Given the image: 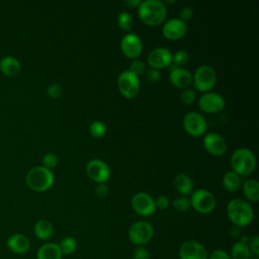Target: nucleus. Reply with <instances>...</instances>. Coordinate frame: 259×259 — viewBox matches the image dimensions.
I'll use <instances>...</instances> for the list:
<instances>
[{"instance_id": "obj_1", "label": "nucleus", "mask_w": 259, "mask_h": 259, "mask_svg": "<svg viewBox=\"0 0 259 259\" xmlns=\"http://www.w3.org/2000/svg\"><path fill=\"white\" fill-rule=\"evenodd\" d=\"M140 19L149 26L160 25L167 16L166 5L160 0L142 1L138 7Z\"/></svg>"}, {"instance_id": "obj_2", "label": "nucleus", "mask_w": 259, "mask_h": 259, "mask_svg": "<svg viewBox=\"0 0 259 259\" xmlns=\"http://www.w3.org/2000/svg\"><path fill=\"white\" fill-rule=\"evenodd\" d=\"M227 214L229 220L238 228L250 225L254 218L252 206L244 199L233 198L227 205Z\"/></svg>"}, {"instance_id": "obj_3", "label": "nucleus", "mask_w": 259, "mask_h": 259, "mask_svg": "<svg viewBox=\"0 0 259 259\" xmlns=\"http://www.w3.org/2000/svg\"><path fill=\"white\" fill-rule=\"evenodd\" d=\"M231 166L239 176H248L255 170L256 157L251 150L239 148L231 156Z\"/></svg>"}, {"instance_id": "obj_4", "label": "nucleus", "mask_w": 259, "mask_h": 259, "mask_svg": "<svg viewBox=\"0 0 259 259\" xmlns=\"http://www.w3.org/2000/svg\"><path fill=\"white\" fill-rule=\"evenodd\" d=\"M25 180L30 189L41 192L52 187L55 181V176L52 170L44 166H36L27 172Z\"/></svg>"}, {"instance_id": "obj_5", "label": "nucleus", "mask_w": 259, "mask_h": 259, "mask_svg": "<svg viewBox=\"0 0 259 259\" xmlns=\"http://www.w3.org/2000/svg\"><path fill=\"white\" fill-rule=\"evenodd\" d=\"M194 88L200 92H208L217 82V73L214 69L208 65L199 66L192 76Z\"/></svg>"}, {"instance_id": "obj_6", "label": "nucleus", "mask_w": 259, "mask_h": 259, "mask_svg": "<svg viewBox=\"0 0 259 259\" xmlns=\"http://www.w3.org/2000/svg\"><path fill=\"white\" fill-rule=\"evenodd\" d=\"M128 239L130 241L140 247L144 246L151 241L154 235L153 226L147 221L135 222L128 229Z\"/></svg>"}, {"instance_id": "obj_7", "label": "nucleus", "mask_w": 259, "mask_h": 259, "mask_svg": "<svg viewBox=\"0 0 259 259\" xmlns=\"http://www.w3.org/2000/svg\"><path fill=\"white\" fill-rule=\"evenodd\" d=\"M190 206L199 213L206 214L211 212L217 204L214 195L206 189H197L191 193L189 198Z\"/></svg>"}, {"instance_id": "obj_8", "label": "nucleus", "mask_w": 259, "mask_h": 259, "mask_svg": "<svg viewBox=\"0 0 259 259\" xmlns=\"http://www.w3.org/2000/svg\"><path fill=\"white\" fill-rule=\"evenodd\" d=\"M117 87L124 97L134 98L140 91V79L128 70H125L118 75Z\"/></svg>"}, {"instance_id": "obj_9", "label": "nucleus", "mask_w": 259, "mask_h": 259, "mask_svg": "<svg viewBox=\"0 0 259 259\" xmlns=\"http://www.w3.org/2000/svg\"><path fill=\"white\" fill-rule=\"evenodd\" d=\"M182 122L186 133L193 137L201 136L207 128V123L204 116L196 111H190L186 113Z\"/></svg>"}, {"instance_id": "obj_10", "label": "nucleus", "mask_w": 259, "mask_h": 259, "mask_svg": "<svg viewBox=\"0 0 259 259\" xmlns=\"http://www.w3.org/2000/svg\"><path fill=\"white\" fill-rule=\"evenodd\" d=\"M132 207L142 217H150L157 209L153 197L144 191L138 192L132 197Z\"/></svg>"}, {"instance_id": "obj_11", "label": "nucleus", "mask_w": 259, "mask_h": 259, "mask_svg": "<svg viewBox=\"0 0 259 259\" xmlns=\"http://www.w3.org/2000/svg\"><path fill=\"white\" fill-rule=\"evenodd\" d=\"M86 173L88 177L96 183H105L110 177V169L108 165L100 159H92L86 165Z\"/></svg>"}, {"instance_id": "obj_12", "label": "nucleus", "mask_w": 259, "mask_h": 259, "mask_svg": "<svg viewBox=\"0 0 259 259\" xmlns=\"http://www.w3.org/2000/svg\"><path fill=\"white\" fill-rule=\"evenodd\" d=\"M198 106L205 113H217L225 108L226 100L219 93L206 92L199 97Z\"/></svg>"}, {"instance_id": "obj_13", "label": "nucleus", "mask_w": 259, "mask_h": 259, "mask_svg": "<svg viewBox=\"0 0 259 259\" xmlns=\"http://www.w3.org/2000/svg\"><path fill=\"white\" fill-rule=\"evenodd\" d=\"M120 49L126 58L136 60L143 51L142 39L135 33H126L120 40Z\"/></svg>"}, {"instance_id": "obj_14", "label": "nucleus", "mask_w": 259, "mask_h": 259, "mask_svg": "<svg viewBox=\"0 0 259 259\" xmlns=\"http://www.w3.org/2000/svg\"><path fill=\"white\" fill-rule=\"evenodd\" d=\"M206 249L198 242L188 240L182 243L179 248L180 259H207Z\"/></svg>"}, {"instance_id": "obj_15", "label": "nucleus", "mask_w": 259, "mask_h": 259, "mask_svg": "<svg viewBox=\"0 0 259 259\" xmlns=\"http://www.w3.org/2000/svg\"><path fill=\"white\" fill-rule=\"evenodd\" d=\"M147 60L152 69H163L172 64V53L167 48H156L150 52Z\"/></svg>"}, {"instance_id": "obj_16", "label": "nucleus", "mask_w": 259, "mask_h": 259, "mask_svg": "<svg viewBox=\"0 0 259 259\" xmlns=\"http://www.w3.org/2000/svg\"><path fill=\"white\" fill-rule=\"evenodd\" d=\"M203 147L204 149L212 156L221 157L227 151V143L225 139L217 134V133H209L203 138Z\"/></svg>"}, {"instance_id": "obj_17", "label": "nucleus", "mask_w": 259, "mask_h": 259, "mask_svg": "<svg viewBox=\"0 0 259 259\" xmlns=\"http://www.w3.org/2000/svg\"><path fill=\"white\" fill-rule=\"evenodd\" d=\"M186 22L182 21L179 18H171L167 20L162 27L163 35L170 40H176L181 38L186 33Z\"/></svg>"}, {"instance_id": "obj_18", "label": "nucleus", "mask_w": 259, "mask_h": 259, "mask_svg": "<svg viewBox=\"0 0 259 259\" xmlns=\"http://www.w3.org/2000/svg\"><path fill=\"white\" fill-rule=\"evenodd\" d=\"M169 80L175 87L179 89H186L192 83V74L185 68L176 67L173 65L170 70Z\"/></svg>"}, {"instance_id": "obj_19", "label": "nucleus", "mask_w": 259, "mask_h": 259, "mask_svg": "<svg viewBox=\"0 0 259 259\" xmlns=\"http://www.w3.org/2000/svg\"><path fill=\"white\" fill-rule=\"evenodd\" d=\"M8 249L14 254H24L30 248V241L29 239L23 234H13L11 235L6 242Z\"/></svg>"}, {"instance_id": "obj_20", "label": "nucleus", "mask_w": 259, "mask_h": 259, "mask_svg": "<svg viewBox=\"0 0 259 259\" xmlns=\"http://www.w3.org/2000/svg\"><path fill=\"white\" fill-rule=\"evenodd\" d=\"M62 252L59 244L46 243L36 252V259H62Z\"/></svg>"}, {"instance_id": "obj_21", "label": "nucleus", "mask_w": 259, "mask_h": 259, "mask_svg": "<svg viewBox=\"0 0 259 259\" xmlns=\"http://www.w3.org/2000/svg\"><path fill=\"white\" fill-rule=\"evenodd\" d=\"M174 186L175 189L183 196H186L193 192L192 179L185 173H180L176 175V177L174 178Z\"/></svg>"}, {"instance_id": "obj_22", "label": "nucleus", "mask_w": 259, "mask_h": 259, "mask_svg": "<svg viewBox=\"0 0 259 259\" xmlns=\"http://www.w3.org/2000/svg\"><path fill=\"white\" fill-rule=\"evenodd\" d=\"M34 235L37 239L46 241L50 239L54 233L53 225L47 220H39L34 224L33 227Z\"/></svg>"}, {"instance_id": "obj_23", "label": "nucleus", "mask_w": 259, "mask_h": 259, "mask_svg": "<svg viewBox=\"0 0 259 259\" xmlns=\"http://www.w3.org/2000/svg\"><path fill=\"white\" fill-rule=\"evenodd\" d=\"M0 70L6 76H15L20 71V64L15 58L7 56L0 61Z\"/></svg>"}, {"instance_id": "obj_24", "label": "nucleus", "mask_w": 259, "mask_h": 259, "mask_svg": "<svg viewBox=\"0 0 259 259\" xmlns=\"http://www.w3.org/2000/svg\"><path fill=\"white\" fill-rule=\"evenodd\" d=\"M243 192L248 200L257 202L259 200V182L254 178L247 179L243 184Z\"/></svg>"}, {"instance_id": "obj_25", "label": "nucleus", "mask_w": 259, "mask_h": 259, "mask_svg": "<svg viewBox=\"0 0 259 259\" xmlns=\"http://www.w3.org/2000/svg\"><path fill=\"white\" fill-rule=\"evenodd\" d=\"M241 186V177L234 171H228L223 177V187L229 192L237 191Z\"/></svg>"}, {"instance_id": "obj_26", "label": "nucleus", "mask_w": 259, "mask_h": 259, "mask_svg": "<svg viewBox=\"0 0 259 259\" xmlns=\"http://www.w3.org/2000/svg\"><path fill=\"white\" fill-rule=\"evenodd\" d=\"M231 259H251V252L248 244L242 241L236 242L231 249Z\"/></svg>"}, {"instance_id": "obj_27", "label": "nucleus", "mask_w": 259, "mask_h": 259, "mask_svg": "<svg viewBox=\"0 0 259 259\" xmlns=\"http://www.w3.org/2000/svg\"><path fill=\"white\" fill-rule=\"evenodd\" d=\"M59 246L63 255H71L77 249V242L73 237H65Z\"/></svg>"}, {"instance_id": "obj_28", "label": "nucleus", "mask_w": 259, "mask_h": 259, "mask_svg": "<svg viewBox=\"0 0 259 259\" xmlns=\"http://www.w3.org/2000/svg\"><path fill=\"white\" fill-rule=\"evenodd\" d=\"M133 17L126 11H121L117 16V24L123 31H130L133 27Z\"/></svg>"}, {"instance_id": "obj_29", "label": "nucleus", "mask_w": 259, "mask_h": 259, "mask_svg": "<svg viewBox=\"0 0 259 259\" xmlns=\"http://www.w3.org/2000/svg\"><path fill=\"white\" fill-rule=\"evenodd\" d=\"M89 132L94 138H102L106 133V125L100 120H94L89 126Z\"/></svg>"}, {"instance_id": "obj_30", "label": "nucleus", "mask_w": 259, "mask_h": 259, "mask_svg": "<svg viewBox=\"0 0 259 259\" xmlns=\"http://www.w3.org/2000/svg\"><path fill=\"white\" fill-rule=\"evenodd\" d=\"M172 205H173L175 210H177L179 212H184V211L189 209V207H190V200H189L188 197L182 195V196L176 197L173 200Z\"/></svg>"}, {"instance_id": "obj_31", "label": "nucleus", "mask_w": 259, "mask_h": 259, "mask_svg": "<svg viewBox=\"0 0 259 259\" xmlns=\"http://www.w3.org/2000/svg\"><path fill=\"white\" fill-rule=\"evenodd\" d=\"M189 60V56L188 53L183 51V50H179L176 51L173 55H172V63L173 65H175L176 67H180L183 66L184 64H186Z\"/></svg>"}, {"instance_id": "obj_32", "label": "nucleus", "mask_w": 259, "mask_h": 259, "mask_svg": "<svg viewBox=\"0 0 259 259\" xmlns=\"http://www.w3.org/2000/svg\"><path fill=\"white\" fill-rule=\"evenodd\" d=\"M195 97H196V95H195L194 90L188 89V88L183 89V91L180 94V100L185 105L192 104L194 102V100H195Z\"/></svg>"}, {"instance_id": "obj_33", "label": "nucleus", "mask_w": 259, "mask_h": 259, "mask_svg": "<svg viewBox=\"0 0 259 259\" xmlns=\"http://www.w3.org/2000/svg\"><path fill=\"white\" fill-rule=\"evenodd\" d=\"M128 71L139 77L140 75H142L145 72V63L139 59H136L131 63Z\"/></svg>"}, {"instance_id": "obj_34", "label": "nucleus", "mask_w": 259, "mask_h": 259, "mask_svg": "<svg viewBox=\"0 0 259 259\" xmlns=\"http://www.w3.org/2000/svg\"><path fill=\"white\" fill-rule=\"evenodd\" d=\"M47 94L53 99H58L63 95V88L59 84H51L47 87Z\"/></svg>"}, {"instance_id": "obj_35", "label": "nucleus", "mask_w": 259, "mask_h": 259, "mask_svg": "<svg viewBox=\"0 0 259 259\" xmlns=\"http://www.w3.org/2000/svg\"><path fill=\"white\" fill-rule=\"evenodd\" d=\"M42 164H44V167L51 170L57 166L58 157L54 153H48L42 158Z\"/></svg>"}, {"instance_id": "obj_36", "label": "nucleus", "mask_w": 259, "mask_h": 259, "mask_svg": "<svg viewBox=\"0 0 259 259\" xmlns=\"http://www.w3.org/2000/svg\"><path fill=\"white\" fill-rule=\"evenodd\" d=\"M160 78H161V73L159 72V70L151 68L146 71V79L150 83H156L160 80Z\"/></svg>"}, {"instance_id": "obj_37", "label": "nucleus", "mask_w": 259, "mask_h": 259, "mask_svg": "<svg viewBox=\"0 0 259 259\" xmlns=\"http://www.w3.org/2000/svg\"><path fill=\"white\" fill-rule=\"evenodd\" d=\"M134 259H150V253L143 246L137 247L134 251Z\"/></svg>"}, {"instance_id": "obj_38", "label": "nucleus", "mask_w": 259, "mask_h": 259, "mask_svg": "<svg viewBox=\"0 0 259 259\" xmlns=\"http://www.w3.org/2000/svg\"><path fill=\"white\" fill-rule=\"evenodd\" d=\"M248 247L250 249V252L253 253L254 256H259V237L255 236L251 239V241L248 244Z\"/></svg>"}, {"instance_id": "obj_39", "label": "nucleus", "mask_w": 259, "mask_h": 259, "mask_svg": "<svg viewBox=\"0 0 259 259\" xmlns=\"http://www.w3.org/2000/svg\"><path fill=\"white\" fill-rule=\"evenodd\" d=\"M155 205H156V208L166 209L168 207V205H169L168 197L165 196V195L158 196V198L155 200Z\"/></svg>"}, {"instance_id": "obj_40", "label": "nucleus", "mask_w": 259, "mask_h": 259, "mask_svg": "<svg viewBox=\"0 0 259 259\" xmlns=\"http://www.w3.org/2000/svg\"><path fill=\"white\" fill-rule=\"evenodd\" d=\"M207 259H231V258H230V255L226 251L215 250L207 257Z\"/></svg>"}, {"instance_id": "obj_41", "label": "nucleus", "mask_w": 259, "mask_h": 259, "mask_svg": "<svg viewBox=\"0 0 259 259\" xmlns=\"http://www.w3.org/2000/svg\"><path fill=\"white\" fill-rule=\"evenodd\" d=\"M193 15V10L190 8V7H183L181 10H180V17L179 19H181L182 21H187L189 20Z\"/></svg>"}, {"instance_id": "obj_42", "label": "nucleus", "mask_w": 259, "mask_h": 259, "mask_svg": "<svg viewBox=\"0 0 259 259\" xmlns=\"http://www.w3.org/2000/svg\"><path fill=\"white\" fill-rule=\"evenodd\" d=\"M95 194L98 196V197H105L107 196L108 194V188L107 186L104 184V183H99L97 184V186L95 187Z\"/></svg>"}, {"instance_id": "obj_43", "label": "nucleus", "mask_w": 259, "mask_h": 259, "mask_svg": "<svg viewBox=\"0 0 259 259\" xmlns=\"http://www.w3.org/2000/svg\"><path fill=\"white\" fill-rule=\"evenodd\" d=\"M141 3H142L141 0H126L125 1V4L133 7V8H138Z\"/></svg>"}, {"instance_id": "obj_44", "label": "nucleus", "mask_w": 259, "mask_h": 259, "mask_svg": "<svg viewBox=\"0 0 259 259\" xmlns=\"http://www.w3.org/2000/svg\"><path fill=\"white\" fill-rule=\"evenodd\" d=\"M252 259H258V257H256V256H254V258H252Z\"/></svg>"}]
</instances>
